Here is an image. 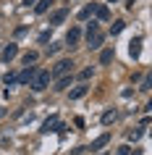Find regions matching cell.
Segmentation results:
<instances>
[{"label":"cell","instance_id":"52a82bcc","mask_svg":"<svg viewBox=\"0 0 152 155\" xmlns=\"http://www.w3.org/2000/svg\"><path fill=\"white\" fill-rule=\"evenodd\" d=\"M139 53H142V40L134 37V40L128 42V55H131V58H139Z\"/></svg>","mask_w":152,"mask_h":155},{"label":"cell","instance_id":"8fae6325","mask_svg":"<svg viewBox=\"0 0 152 155\" xmlns=\"http://www.w3.org/2000/svg\"><path fill=\"white\" fill-rule=\"evenodd\" d=\"M108 142H110V134H102V137H97L95 142H92V150H102Z\"/></svg>","mask_w":152,"mask_h":155},{"label":"cell","instance_id":"4fadbf2b","mask_svg":"<svg viewBox=\"0 0 152 155\" xmlns=\"http://www.w3.org/2000/svg\"><path fill=\"white\" fill-rule=\"evenodd\" d=\"M68 84H71V76H60V79H58V84H55V90H58V92H63Z\"/></svg>","mask_w":152,"mask_h":155},{"label":"cell","instance_id":"4316f807","mask_svg":"<svg viewBox=\"0 0 152 155\" xmlns=\"http://www.w3.org/2000/svg\"><path fill=\"white\" fill-rule=\"evenodd\" d=\"M108 3H118V0H108Z\"/></svg>","mask_w":152,"mask_h":155},{"label":"cell","instance_id":"5bb4252c","mask_svg":"<svg viewBox=\"0 0 152 155\" xmlns=\"http://www.w3.org/2000/svg\"><path fill=\"white\" fill-rule=\"evenodd\" d=\"M87 95V87L81 84V87H76V90H71V100H79V97H84Z\"/></svg>","mask_w":152,"mask_h":155},{"label":"cell","instance_id":"7c38bea8","mask_svg":"<svg viewBox=\"0 0 152 155\" xmlns=\"http://www.w3.org/2000/svg\"><path fill=\"white\" fill-rule=\"evenodd\" d=\"M50 5H53V0H40V3L34 5V13H45V11H47Z\"/></svg>","mask_w":152,"mask_h":155},{"label":"cell","instance_id":"83f0119b","mask_svg":"<svg viewBox=\"0 0 152 155\" xmlns=\"http://www.w3.org/2000/svg\"><path fill=\"white\" fill-rule=\"evenodd\" d=\"M100 155H108V153H100Z\"/></svg>","mask_w":152,"mask_h":155},{"label":"cell","instance_id":"30bf717a","mask_svg":"<svg viewBox=\"0 0 152 155\" xmlns=\"http://www.w3.org/2000/svg\"><path fill=\"white\" fill-rule=\"evenodd\" d=\"M95 11H97V5H95V3H89V5H84V8L79 11V18H81V21H87V18L92 16Z\"/></svg>","mask_w":152,"mask_h":155},{"label":"cell","instance_id":"484cf974","mask_svg":"<svg viewBox=\"0 0 152 155\" xmlns=\"http://www.w3.org/2000/svg\"><path fill=\"white\" fill-rule=\"evenodd\" d=\"M32 3H34V0H24V5H32Z\"/></svg>","mask_w":152,"mask_h":155},{"label":"cell","instance_id":"8992f818","mask_svg":"<svg viewBox=\"0 0 152 155\" xmlns=\"http://www.w3.org/2000/svg\"><path fill=\"white\" fill-rule=\"evenodd\" d=\"M55 129H66V126H60V124H58V118H55V116H50V118H47V121H45V124H42V134H50V131H55Z\"/></svg>","mask_w":152,"mask_h":155},{"label":"cell","instance_id":"ba28073f","mask_svg":"<svg viewBox=\"0 0 152 155\" xmlns=\"http://www.w3.org/2000/svg\"><path fill=\"white\" fill-rule=\"evenodd\" d=\"M16 55H18V48H16V45H5V50H3V61H5V63H11Z\"/></svg>","mask_w":152,"mask_h":155},{"label":"cell","instance_id":"ffe728a7","mask_svg":"<svg viewBox=\"0 0 152 155\" xmlns=\"http://www.w3.org/2000/svg\"><path fill=\"white\" fill-rule=\"evenodd\" d=\"M115 155H131V147H128V145H121L118 150H115Z\"/></svg>","mask_w":152,"mask_h":155},{"label":"cell","instance_id":"44dd1931","mask_svg":"<svg viewBox=\"0 0 152 155\" xmlns=\"http://www.w3.org/2000/svg\"><path fill=\"white\" fill-rule=\"evenodd\" d=\"M123 26H126L123 21H115V24H113V34H121V32H123Z\"/></svg>","mask_w":152,"mask_h":155},{"label":"cell","instance_id":"7a4b0ae2","mask_svg":"<svg viewBox=\"0 0 152 155\" xmlns=\"http://www.w3.org/2000/svg\"><path fill=\"white\" fill-rule=\"evenodd\" d=\"M34 92H45L50 87V71H40L37 68V74H34V79H32V84H29Z\"/></svg>","mask_w":152,"mask_h":155},{"label":"cell","instance_id":"603a6c76","mask_svg":"<svg viewBox=\"0 0 152 155\" xmlns=\"http://www.w3.org/2000/svg\"><path fill=\"white\" fill-rule=\"evenodd\" d=\"M0 145H3V147H11V137H5V134H0Z\"/></svg>","mask_w":152,"mask_h":155},{"label":"cell","instance_id":"6da1fadb","mask_svg":"<svg viewBox=\"0 0 152 155\" xmlns=\"http://www.w3.org/2000/svg\"><path fill=\"white\" fill-rule=\"evenodd\" d=\"M102 42H105V34H102V29H100V24H89V29H87V48L89 50H97V48H102Z\"/></svg>","mask_w":152,"mask_h":155},{"label":"cell","instance_id":"3957f363","mask_svg":"<svg viewBox=\"0 0 152 155\" xmlns=\"http://www.w3.org/2000/svg\"><path fill=\"white\" fill-rule=\"evenodd\" d=\"M71 71H73V61H71V58H63V61H58V63H55L53 76H58V79H60V76H68Z\"/></svg>","mask_w":152,"mask_h":155},{"label":"cell","instance_id":"d6986e66","mask_svg":"<svg viewBox=\"0 0 152 155\" xmlns=\"http://www.w3.org/2000/svg\"><path fill=\"white\" fill-rule=\"evenodd\" d=\"M34 61H37V53H26L24 55V66H32Z\"/></svg>","mask_w":152,"mask_h":155},{"label":"cell","instance_id":"7402d4cb","mask_svg":"<svg viewBox=\"0 0 152 155\" xmlns=\"http://www.w3.org/2000/svg\"><path fill=\"white\" fill-rule=\"evenodd\" d=\"M142 129H144V126H142ZM142 129H136V131H128V139H139V137H142Z\"/></svg>","mask_w":152,"mask_h":155},{"label":"cell","instance_id":"d4e9b609","mask_svg":"<svg viewBox=\"0 0 152 155\" xmlns=\"http://www.w3.org/2000/svg\"><path fill=\"white\" fill-rule=\"evenodd\" d=\"M47 40H50V32H42V34H40V42H42V45H45V42H47Z\"/></svg>","mask_w":152,"mask_h":155},{"label":"cell","instance_id":"cb8c5ba5","mask_svg":"<svg viewBox=\"0 0 152 155\" xmlns=\"http://www.w3.org/2000/svg\"><path fill=\"white\" fill-rule=\"evenodd\" d=\"M89 76H92V68H84V71L79 74V79H89Z\"/></svg>","mask_w":152,"mask_h":155},{"label":"cell","instance_id":"9c48e42d","mask_svg":"<svg viewBox=\"0 0 152 155\" xmlns=\"http://www.w3.org/2000/svg\"><path fill=\"white\" fill-rule=\"evenodd\" d=\"M66 16H68V11H66V8L55 11V13L50 16V24H63V21H66Z\"/></svg>","mask_w":152,"mask_h":155},{"label":"cell","instance_id":"2e32d148","mask_svg":"<svg viewBox=\"0 0 152 155\" xmlns=\"http://www.w3.org/2000/svg\"><path fill=\"white\" fill-rule=\"evenodd\" d=\"M113 61V50H102V55H100V63L102 66H108Z\"/></svg>","mask_w":152,"mask_h":155},{"label":"cell","instance_id":"277c9868","mask_svg":"<svg viewBox=\"0 0 152 155\" xmlns=\"http://www.w3.org/2000/svg\"><path fill=\"white\" fill-rule=\"evenodd\" d=\"M79 40H81V29L79 26H71V32L66 34V45H68V48H76Z\"/></svg>","mask_w":152,"mask_h":155},{"label":"cell","instance_id":"ac0fdd59","mask_svg":"<svg viewBox=\"0 0 152 155\" xmlns=\"http://www.w3.org/2000/svg\"><path fill=\"white\" fill-rule=\"evenodd\" d=\"M5 84H8V87L18 84V76H16V74H5Z\"/></svg>","mask_w":152,"mask_h":155},{"label":"cell","instance_id":"9a60e30c","mask_svg":"<svg viewBox=\"0 0 152 155\" xmlns=\"http://www.w3.org/2000/svg\"><path fill=\"white\" fill-rule=\"evenodd\" d=\"M113 121H115V110H105V113H102V124H105V126H110Z\"/></svg>","mask_w":152,"mask_h":155},{"label":"cell","instance_id":"5b68a950","mask_svg":"<svg viewBox=\"0 0 152 155\" xmlns=\"http://www.w3.org/2000/svg\"><path fill=\"white\" fill-rule=\"evenodd\" d=\"M34 74H37V68H34V66H26L24 71L18 74V84H32V79H34Z\"/></svg>","mask_w":152,"mask_h":155},{"label":"cell","instance_id":"e0dca14e","mask_svg":"<svg viewBox=\"0 0 152 155\" xmlns=\"http://www.w3.org/2000/svg\"><path fill=\"white\" fill-rule=\"evenodd\" d=\"M97 13V18H100V21H108V16H110V13H108V8H105V5H100V8L95 11Z\"/></svg>","mask_w":152,"mask_h":155}]
</instances>
